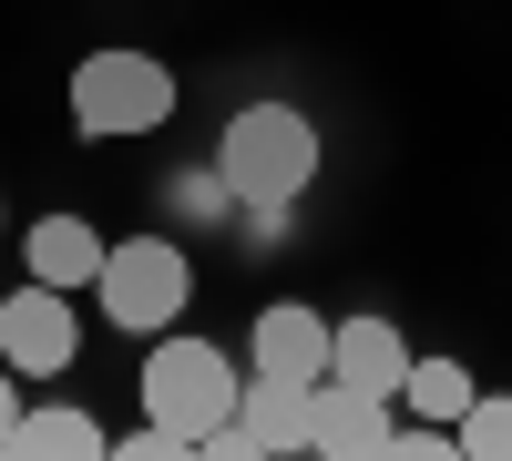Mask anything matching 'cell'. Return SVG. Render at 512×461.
Returning a JSON list of instances; mask_svg holds the SVG:
<instances>
[{
  "mask_svg": "<svg viewBox=\"0 0 512 461\" xmlns=\"http://www.w3.org/2000/svg\"><path fill=\"white\" fill-rule=\"evenodd\" d=\"M216 185L236 205H256V216H287L318 185V123L297 103H246L226 123V144H216Z\"/></svg>",
  "mask_w": 512,
  "mask_h": 461,
  "instance_id": "obj_1",
  "label": "cell"
},
{
  "mask_svg": "<svg viewBox=\"0 0 512 461\" xmlns=\"http://www.w3.org/2000/svg\"><path fill=\"white\" fill-rule=\"evenodd\" d=\"M236 390H246V369H236L216 339H195V328H164V339L144 349V421L185 431L195 451L236 421Z\"/></svg>",
  "mask_w": 512,
  "mask_h": 461,
  "instance_id": "obj_2",
  "label": "cell"
},
{
  "mask_svg": "<svg viewBox=\"0 0 512 461\" xmlns=\"http://www.w3.org/2000/svg\"><path fill=\"white\" fill-rule=\"evenodd\" d=\"M93 298H103V318L123 328V339H164V328L195 308V257L175 236H113Z\"/></svg>",
  "mask_w": 512,
  "mask_h": 461,
  "instance_id": "obj_3",
  "label": "cell"
},
{
  "mask_svg": "<svg viewBox=\"0 0 512 461\" xmlns=\"http://www.w3.org/2000/svg\"><path fill=\"white\" fill-rule=\"evenodd\" d=\"M175 113V72L154 52H82L72 62V134L82 144H134Z\"/></svg>",
  "mask_w": 512,
  "mask_h": 461,
  "instance_id": "obj_4",
  "label": "cell"
},
{
  "mask_svg": "<svg viewBox=\"0 0 512 461\" xmlns=\"http://www.w3.org/2000/svg\"><path fill=\"white\" fill-rule=\"evenodd\" d=\"M0 359L21 369V380H62V369L82 359V318H72V287L31 277L0 298Z\"/></svg>",
  "mask_w": 512,
  "mask_h": 461,
  "instance_id": "obj_5",
  "label": "cell"
},
{
  "mask_svg": "<svg viewBox=\"0 0 512 461\" xmlns=\"http://www.w3.org/2000/svg\"><path fill=\"white\" fill-rule=\"evenodd\" d=\"M308 400L318 380H277V369H246V390H236V421L205 441V451H226V461H267V451H308Z\"/></svg>",
  "mask_w": 512,
  "mask_h": 461,
  "instance_id": "obj_6",
  "label": "cell"
},
{
  "mask_svg": "<svg viewBox=\"0 0 512 461\" xmlns=\"http://www.w3.org/2000/svg\"><path fill=\"white\" fill-rule=\"evenodd\" d=\"M328 380H349V390H369V400H400V380H410V339H400L379 308L338 318V328H328Z\"/></svg>",
  "mask_w": 512,
  "mask_h": 461,
  "instance_id": "obj_7",
  "label": "cell"
},
{
  "mask_svg": "<svg viewBox=\"0 0 512 461\" xmlns=\"http://www.w3.org/2000/svg\"><path fill=\"white\" fill-rule=\"evenodd\" d=\"M328 328H338V318H318L308 298H267V308H256L246 359L277 369V380H328Z\"/></svg>",
  "mask_w": 512,
  "mask_h": 461,
  "instance_id": "obj_8",
  "label": "cell"
},
{
  "mask_svg": "<svg viewBox=\"0 0 512 461\" xmlns=\"http://www.w3.org/2000/svg\"><path fill=\"white\" fill-rule=\"evenodd\" d=\"M308 451H328V461H379V451H390V400H369V390H349V380H318V400H308Z\"/></svg>",
  "mask_w": 512,
  "mask_h": 461,
  "instance_id": "obj_9",
  "label": "cell"
},
{
  "mask_svg": "<svg viewBox=\"0 0 512 461\" xmlns=\"http://www.w3.org/2000/svg\"><path fill=\"white\" fill-rule=\"evenodd\" d=\"M21 257H31V277H52V287H93L103 277V236L82 216H41V226H21Z\"/></svg>",
  "mask_w": 512,
  "mask_h": 461,
  "instance_id": "obj_10",
  "label": "cell"
},
{
  "mask_svg": "<svg viewBox=\"0 0 512 461\" xmlns=\"http://www.w3.org/2000/svg\"><path fill=\"white\" fill-rule=\"evenodd\" d=\"M113 441H103V421H82L72 400H41V410H21V431H11V461H103Z\"/></svg>",
  "mask_w": 512,
  "mask_h": 461,
  "instance_id": "obj_11",
  "label": "cell"
},
{
  "mask_svg": "<svg viewBox=\"0 0 512 461\" xmlns=\"http://www.w3.org/2000/svg\"><path fill=\"white\" fill-rule=\"evenodd\" d=\"M472 390H482V380H472L461 359H410V380H400V400L420 410V421H441V431L472 410Z\"/></svg>",
  "mask_w": 512,
  "mask_h": 461,
  "instance_id": "obj_12",
  "label": "cell"
},
{
  "mask_svg": "<svg viewBox=\"0 0 512 461\" xmlns=\"http://www.w3.org/2000/svg\"><path fill=\"white\" fill-rule=\"evenodd\" d=\"M451 441H461V461H512V390H472Z\"/></svg>",
  "mask_w": 512,
  "mask_h": 461,
  "instance_id": "obj_13",
  "label": "cell"
},
{
  "mask_svg": "<svg viewBox=\"0 0 512 461\" xmlns=\"http://www.w3.org/2000/svg\"><path fill=\"white\" fill-rule=\"evenodd\" d=\"M113 451H123V461H195V441H185V431H164V421H144V431H123Z\"/></svg>",
  "mask_w": 512,
  "mask_h": 461,
  "instance_id": "obj_14",
  "label": "cell"
},
{
  "mask_svg": "<svg viewBox=\"0 0 512 461\" xmlns=\"http://www.w3.org/2000/svg\"><path fill=\"white\" fill-rule=\"evenodd\" d=\"M21 410H31V400H21V369L0 359V451H11V431H21Z\"/></svg>",
  "mask_w": 512,
  "mask_h": 461,
  "instance_id": "obj_15",
  "label": "cell"
},
{
  "mask_svg": "<svg viewBox=\"0 0 512 461\" xmlns=\"http://www.w3.org/2000/svg\"><path fill=\"white\" fill-rule=\"evenodd\" d=\"M0 226H11V216H0Z\"/></svg>",
  "mask_w": 512,
  "mask_h": 461,
  "instance_id": "obj_16",
  "label": "cell"
}]
</instances>
